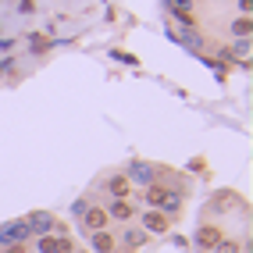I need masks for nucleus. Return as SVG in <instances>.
Segmentation results:
<instances>
[{"label":"nucleus","mask_w":253,"mask_h":253,"mask_svg":"<svg viewBox=\"0 0 253 253\" xmlns=\"http://www.w3.org/2000/svg\"><path fill=\"white\" fill-rule=\"evenodd\" d=\"M125 178L128 185H139V189H146V185H154L161 178V164H150V161H132L125 168Z\"/></svg>","instance_id":"nucleus-1"},{"label":"nucleus","mask_w":253,"mask_h":253,"mask_svg":"<svg viewBox=\"0 0 253 253\" xmlns=\"http://www.w3.org/2000/svg\"><path fill=\"white\" fill-rule=\"evenodd\" d=\"M136 217H139V228H143L146 235H168V228L175 225L168 214H161V211H154V207H143Z\"/></svg>","instance_id":"nucleus-2"},{"label":"nucleus","mask_w":253,"mask_h":253,"mask_svg":"<svg viewBox=\"0 0 253 253\" xmlns=\"http://www.w3.org/2000/svg\"><path fill=\"white\" fill-rule=\"evenodd\" d=\"M22 221H25V228H29L32 239H36V235H50V232H57V214H50V211H29Z\"/></svg>","instance_id":"nucleus-3"},{"label":"nucleus","mask_w":253,"mask_h":253,"mask_svg":"<svg viewBox=\"0 0 253 253\" xmlns=\"http://www.w3.org/2000/svg\"><path fill=\"white\" fill-rule=\"evenodd\" d=\"M221 239H225V232H221V225H214V221H207V225L200 221V228L193 232V246H196L200 253H211Z\"/></svg>","instance_id":"nucleus-4"},{"label":"nucleus","mask_w":253,"mask_h":253,"mask_svg":"<svg viewBox=\"0 0 253 253\" xmlns=\"http://www.w3.org/2000/svg\"><path fill=\"white\" fill-rule=\"evenodd\" d=\"M36 253H75L72 235H36Z\"/></svg>","instance_id":"nucleus-5"},{"label":"nucleus","mask_w":253,"mask_h":253,"mask_svg":"<svg viewBox=\"0 0 253 253\" xmlns=\"http://www.w3.org/2000/svg\"><path fill=\"white\" fill-rule=\"evenodd\" d=\"M100 189H104L111 200H125V196H132V185H128L125 171H111V175H104V178H100Z\"/></svg>","instance_id":"nucleus-6"},{"label":"nucleus","mask_w":253,"mask_h":253,"mask_svg":"<svg viewBox=\"0 0 253 253\" xmlns=\"http://www.w3.org/2000/svg\"><path fill=\"white\" fill-rule=\"evenodd\" d=\"M82 232H100V228H111V217L104 211V204H89L86 211H82Z\"/></svg>","instance_id":"nucleus-7"},{"label":"nucleus","mask_w":253,"mask_h":253,"mask_svg":"<svg viewBox=\"0 0 253 253\" xmlns=\"http://www.w3.org/2000/svg\"><path fill=\"white\" fill-rule=\"evenodd\" d=\"M107 211V217H111V221H118V225H128L132 221V217H136L139 214V207H136V200H111V204L104 207Z\"/></svg>","instance_id":"nucleus-8"},{"label":"nucleus","mask_w":253,"mask_h":253,"mask_svg":"<svg viewBox=\"0 0 253 253\" xmlns=\"http://www.w3.org/2000/svg\"><path fill=\"white\" fill-rule=\"evenodd\" d=\"M150 243V235L139 228V225H125L122 232H118V246L122 250H128V253H136V250H143Z\"/></svg>","instance_id":"nucleus-9"},{"label":"nucleus","mask_w":253,"mask_h":253,"mask_svg":"<svg viewBox=\"0 0 253 253\" xmlns=\"http://www.w3.org/2000/svg\"><path fill=\"white\" fill-rule=\"evenodd\" d=\"M25 246L29 243V228H25V221H4L0 225V246Z\"/></svg>","instance_id":"nucleus-10"},{"label":"nucleus","mask_w":253,"mask_h":253,"mask_svg":"<svg viewBox=\"0 0 253 253\" xmlns=\"http://www.w3.org/2000/svg\"><path fill=\"white\" fill-rule=\"evenodd\" d=\"M86 243H89L93 253H111V250H118V235L100 228V232H86Z\"/></svg>","instance_id":"nucleus-11"},{"label":"nucleus","mask_w":253,"mask_h":253,"mask_svg":"<svg viewBox=\"0 0 253 253\" xmlns=\"http://www.w3.org/2000/svg\"><path fill=\"white\" fill-rule=\"evenodd\" d=\"M232 207H243V200L235 196V193H217L211 204H207V211H211V214H228Z\"/></svg>","instance_id":"nucleus-12"},{"label":"nucleus","mask_w":253,"mask_h":253,"mask_svg":"<svg viewBox=\"0 0 253 253\" xmlns=\"http://www.w3.org/2000/svg\"><path fill=\"white\" fill-rule=\"evenodd\" d=\"M228 32H232L235 40H246L250 32H253V22H250V14H239V18H235V22L228 25Z\"/></svg>","instance_id":"nucleus-13"},{"label":"nucleus","mask_w":253,"mask_h":253,"mask_svg":"<svg viewBox=\"0 0 253 253\" xmlns=\"http://www.w3.org/2000/svg\"><path fill=\"white\" fill-rule=\"evenodd\" d=\"M246 54H250V36H246V40H235V43H228V61H232V57L246 61Z\"/></svg>","instance_id":"nucleus-14"},{"label":"nucleus","mask_w":253,"mask_h":253,"mask_svg":"<svg viewBox=\"0 0 253 253\" xmlns=\"http://www.w3.org/2000/svg\"><path fill=\"white\" fill-rule=\"evenodd\" d=\"M211 253H243V246L235 243V239H221V243H217Z\"/></svg>","instance_id":"nucleus-15"},{"label":"nucleus","mask_w":253,"mask_h":253,"mask_svg":"<svg viewBox=\"0 0 253 253\" xmlns=\"http://www.w3.org/2000/svg\"><path fill=\"white\" fill-rule=\"evenodd\" d=\"M164 4H168V11H185V14L193 11V0H164Z\"/></svg>","instance_id":"nucleus-16"},{"label":"nucleus","mask_w":253,"mask_h":253,"mask_svg":"<svg viewBox=\"0 0 253 253\" xmlns=\"http://www.w3.org/2000/svg\"><path fill=\"white\" fill-rule=\"evenodd\" d=\"M89 204H93V200H89V196H79V200H75V204H72V214H75V217H82V211H86Z\"/></svg>","instance_id":"nucleus-17"},{"label":"nucleus","mask_w":253,"mask_h":253,"mask_svg":"<svg viewBox=\"0 0 253 253\" xmlns=\"http://www.w3.org/2000/svg\"><path fill=\"white\" fill-rule=\"evenodd\" d=\"M36 11V0H18V14H32Z\"/></svg>","instance_id":"nucleus-18"},{"label":"nucleus","mask_w":253,"mask_h":253,"mask_svg":"<svg viewBox=\"0 0 253 253\" xmlns=\"http://www.w3.org/2000/svg\"><path fill=\"white\" fill-rule=\"evenodd\" d=\"M0 253H29V246H22V243L18 246H0Z\"/></svg>","instance_id":"nucleus-19"},{"label":"nucleus","mask_w":253,"mask_h":253,"mask_svg":"<svg viewBox=\"0 0 253 253\" xmlns=\"http://www.w3.org/2000/svg\"><path fill=\"white\" fill-rule=\"evenodd\" d=\"M235 4H239V11H243V14H250V7H253V0H235Z\"/></svg>","instance_id":"nucleus-20"},{"label":"nucleus","mask_w":253,"mask_h":253,"mask_svg":"<svg viewBox=\"0 0 253 253\" xmlns=\"http://www.w3.org/2000/svg\"><path fill=\"white\" fill-rule=\"evenodd\" d=\"M111 253H128V250H111Z\"/></svg>","instance_id":"nucleus-21"},{"label":"nucleus","mask_w":253,"mask_h":253,"mask_svg":"<svg viewBox=\"0 0 253 253\" xmlns=\"http://www.w3.org/2000/svg\"><path fill=\"white\" fill-rule=\"evenodd\" d=\"M75 253H89V250H75Z\"/></svg>","instance_id":"nucleus-22"}]
</instances>
